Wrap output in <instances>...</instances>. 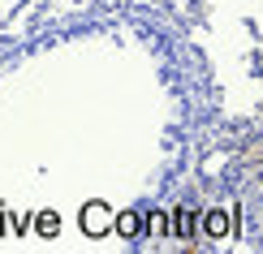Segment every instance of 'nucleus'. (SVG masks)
Listing matches in <instances>:
<instances>
[{
  "label": "nucleus",
  "instance_id": "obj_1",
  "mask_svg": "<svg viewBox=\"0 0 263 254\" xmlns=\"http://www.w3.org/2000/svg\"><path fill=\"white\" fill-rule=\"evenodd\" d=\"M112 228V207L108 203H86L82 207V233L86 237H104Z\"/></svg>",
  "mask_w": 263,
  "mask_h": 254
},
{
  "label": "nucleus",
  "instance_id": "obj_2",
  "mask_svg": "<svg viewBox=\"0 0 263 254\" xmlns=\"http://www.w3.org/2000/svg\"><path fill=\"white\" fill-rule=\"evenodd\" d=\"M121 233H125V237L138 233V216H125V220H121Z\"/></svg>",
  "mask_w": 263,
  "mask_h": 254
},
{
  "label": "nucleus",
  "instance_id": "obj_3",
  "mask_svg": "<svg viewBox=\"0 0 263 254\" xmlns=\"http://www.w3.org/2000/svg\"><path fill=\"white\" fill-rule=\"evenodd\" d=\"M39 233H48V237L57 233V216H43V220H39Z\"/></svg>",
  "mask_w": 263,
  "mask_h": 254
}]
</instances>
